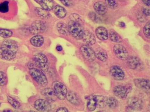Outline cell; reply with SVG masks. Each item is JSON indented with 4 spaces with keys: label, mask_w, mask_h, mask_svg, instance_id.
Wrapping results in <instances>:
<instances>
[{
    "label": "cell",
    "mask_w": 150,
    "mask_h": 112,
    "mask_svg": "<svg viewBox=\"0 0 150 112\" xmlns=\"http://www.w3.org/2000/svg\"><path fill=\"white\" fill-rule=\"evenodd\" d=\"M59 1H63V0H59Z\"/></svg>",
    "instance_id": "7bdbcfd3"
},
{
    "label": "cell",
    "mask_w": 150,
    "mask_h": 112,
    "mask_svg": "<svg viewBox=\"0 0 150 112\" xmlns=\"http://www.w3.org/2000/svg\"><path fill=\"white\" fill-rule=\"evenodd\" d=\"M13 35V32L9 29H0V37L7 38L11 37Z\"/></svg>",
    "instance_id": "f546056e"
},
{
    "label": "cell",
    "mask_w": 150,
    "mask_h": 112,
    "mask_svg": "<svg viewBox=\"0 0 150 112\" xmlns=\"http://www.w3.org/2000/svg\"><path fill=\"white\" fill-rule=\"evenodd\" d=\"M127 60V64L130 68L133 69H136L141 65L139 59L136 57H128Z\"/></svg>",
    "instance_id": "ac0fdd59"
},
{
    "label": "cell",
    "mask_w": 150,
    "mask_h": 112,
    "mask_svg": "<svg viewBox=\"0 0 150 112\" xmlns=\"http://www.w3.org/2000/svg\"><path fill=\"white\" fill-rule=\"evenodd\" d=\"M39 4L42 8L48 11L52 10L54 8V2L53 0H34Z\"/></svg>",
    "instance_id": "2e32d148"
},
{
    "label": "cell",
    "mask_w": 150,
    "mask_h": 112,
    "mask_svg": "<svg viewBox=\"0 0 150 112\" xmlns=\"http://www.w3.org/2000/svg\"><path fill=\"white\" fill-rule=\"evenodd\" d=\"M52 88L57 98L63 100L66 98L67 89L63 83L58 81H55L53 83Z\"/></svg>",
    "instance_id": "3957f363"
},
{
    "label": "cell",
    "mask_w": 150,
    "mask_h": 112,
    "mask_svg": "<svg viewBox=\"0 0 150 112\" xmlns=\"http://www.w3.org/2000/svg\"><path fill=\"white\" fill-rule=\"evenodd\" d=\"M87 108L89 111H94L96 109V103L94 96L89 99L87 104Z\"/></svg>",
    "instance_id": "f1b7e54d"
},
{
    "label": "cell",
    "mask_w": 150,
    "mask_h": 112,
    "mask_svg": "<svg viewBox=\"0 0 150 112\" xmlns=\"http://www.w3.org/2000/svg\"><path fill=\"white\" fill-rule=\"evenodd\" d=\"M128 109L130 111L140 110L142 108V102L140 99L137 98H131L128 100Z\"/></svg>",
    "instance_id": "7c38bea8"
},
{
    "label": "cell",
    "mask_w": 150,
    "mask_h": 112,
    "mask_svg": "<svg viewBox=\"0 0 150 112\" xmlns=\"http://www.w3.org/2000/svg\"><path fill=\"white\" fill-rule=\"evenodd\" d=\"M96 57L99 60L102 62H106L108 59V55L104 50L99 49L95 52Z\"/></svg>",
    "instance_id": "d4e9b609"
},
{
    "label": "cell",
    "mask_w": 150,
    "mask_h": 112,
    "mask_svg": "<svg viewBox=\"0 0 150 112\" xmlns=\"http://www.w3.org/2000/svg\"><path fill=\"white\" fill-rule=\"evenodd\" d=\"M143 2L147 6H149L150 5V0H142Z\"/></svg>",
    "instance_id": "f35d334b"
},
{
    "label": "cell",
    "mask_w": 150,
    "mask_h": 112,
    "mask_svg": "<svg viewBox=\"0 0 150 112\" xmlns=\"http://www.w3.org/2000/svg\"><path fill=\"white\" fill-rule=\"evenodd\" d=\"M70 34L78 40L82 39L84 30L79 22L70 20L68 24Z\"/></svg>",
    "instance_id": "7a4b0ae2"
},
{
    "label": "cell",
    "mask_w": 150,
    "mask_h": 112,
    "mask_svg": "<svg viewBox=\"0 0 150 112\" xmlns=\"http://www.w3.org/2000/svg\"><path fill=\"white\" fill-rule=\"evenodd\" d=\"M142 12L143 13L145 14L146 16H149L150 15V9L147 8H142Z\"/></svg>",
    "instance_id": "8d00e7d4"
},
{
    "label": "cell",
    "mask_w": 150,
    "mask_h": 112,
    "mask_svg": "<svg viewBox=\"0 0 150 112\" xmlns=\"http://www.w3.org/2000/svg\"><path fill=\"white\" fill-rule=\"evenodd\" d=\"M34 60L37 66L42 71L46 72L49 69V61L46 56L42 53H38L34 56Z\"/></svg>",
    "instance_id": "277c9868"
},
{
    "label": "cell",
    "mask_w": 150,
    "mask_h": 112,
    "mask_svg": "<svg viewBox=\"0 0 150 112\" xmlns=\"http://www.w3.org/2000/svg\"><path fill=\"white\" fill-rule=\"evenodd\" d=\"M45 22L40 20L34 21L29 28V31L33 35H38L44 32L46 29Z\"/></svg>",
    "instance_id": "52a82bcc"
},
{
    "label": "cell",
    "mask_w": 150,
    "mask_h": 112,
    "mask_svg": "<svg viewBox=\"0 0 150 112\" xmlns=\"http://www.w3.org/2000/svg\"><path fill=\"white\" fill-rule=\"evenodd\" d=\"M118 102L113 97H110L107 99V105L111 108H115L117 106Z\"/></svg>",
    "instance_id": "83f0119b"
},
{
    "label": "cell",
    "mask_w": 150,
    "mask_h": 112,
    "mask_svg": "<svg viewBox=\"0 0 150 112\" xmlns=\"http://www.w3.org/2000/svg\"><path fill=\"white\" fill-rule=\"evenodd\" d=\"M9 10V2L5 1L0 4V12L6 13Z\"/></svg>",
    "instance_id": "d6a6232c"
},
{
    "label": "cell",
    "mask_w": 150,
    "mask_h": 112,
    "mask_svg": "<svg viewBox=\"0 0 150 112\" xmlns=\"http://www.w3.org/2000/svg\"><path fill=\"white\" fill-rule=\"evenodd\" d=\"M94 7L96 12L99 15H104L107 11V7L103 2H96L94 5Z\"/></svg>",
    "instance_id": "9a60e30c"
},
{
    "label": "cell",
    "mask_w": 150,
    "mask_h": 112,
    "mask_svg": "<svg viewBox=\"0 0 150 112\" xmlns=\"http://www.w3.org/2000/svg\"><path fill=\"white\" fill-rule=\"evenodd\" d=\"M110 74L112 77L117 80H123L125 76L123 71L118 66H113L111 67L110 69Z\"/></svg>",
    "instance_id": "30bf717a"
},
{
    "label": "cell",
    "mask_w": 150,
    "mask_h": 112,
    "mask_svg": "<svg viewBox=\"0 0 150 112\" xmlns=\"http://www.w3.org/2000/svg\"><path fill=\"white\" fill-rule=\"evenodd\" d=\"M30 74L33 79L39 85H45L47 84V78L42 70L36 68H31L30 69Z\"/></svg>",
    "instance_id": "5b68a950"
},
{
    "label": "cell",
    "mask_w": 150,
    "mask_h": 112,
    "mask_svg": "<svg viewBox=\"0 0 150 112\" xmlns=\"http://www.w3.org/2000/svg\"><path fill=\"white\" fill-rule=\"evenodd\" d=\"M105 2L107 7L113 9H115L118 6V4L116 0H105Z\"/></svg>",
    "instance_id": "4dcf8cb0"
},
{
    "label": "cell",
    "mask_w": 150,
    "mask_h": 112,
    "mask_svg": "<svg viewBox=\"0 0 150 112\" xmlns=\"http://www.w3.org/2000/svg\"><path fill=\"white\" fill-rule=\"evenodd\" d=\"M34 108L40 111H49L51 108L49 102L44 99H39L34 102Z\"/></svg>",
    "instance_id": "9c48e42d"
},
{
    "label": "cell",
    "mask_w": 150,
    "mask_h": 112,
    "mask_svg": "<svg viewBox=\"0 0 150 112\" xmlns=\"http://www.w3.org/2000/svg\"><path fill=\"white\" fill-rule=\"evenodd\" d=\"M68 111L67 109L64 108V107H61V108H59L56 111V112H67Z\"/></svg>",
    "instance_id": "74e56055"
},
{
    "label": "cell",
    "mask_w": 150,
    "mask_h": 112,
    "mask_svg": "<svg viewBox=\"0 0 150 112\" xmlns=\"http://www.w3.org/2000/svg\"><path fill=\"white\" fill-rule=\"evenodd\" d=\"M8 101L12 106L15 109H18L20 107V104L19 102L15 100V99L12 98L11 96H8L7 97Z\"/></svg>",
    "instance_id": "1f68e13d"
},
{
    "label": "cell",
    "mask_w": 150,
    "mask_h": 112,
    "mask_svg": "<svg viewBox=\"0 0 150 112\" xmlns=\"http://www.w3.org/2000/svg\"><path fill=\"white\" fill-rule=\"evenodd\" d=\"M35 11L36 14L41 18H46L50 16V14L48 11L43 8H36L35 9Z\"/></svg>",
    "instance_id": "484cf974"
},
{
    "label": "cell",
    "mask_w": 150,
    "mask_h": 112,
    "mask_svg": "<svg viewBox=\"0 0 150 112\" xmlns=\"http://www.w3.org/2000/svg\"><path fill=\"white\" fill-rule=\"evenodd\" d=\"M130 91V88L122 85H117L113 89L115 95L121 99L125 98L127 96Z\"/></svg>",
    "instance_id": "4fadbf2b"
},
{
    "label": "cell",
    "mask_w": 150,
    "mask_h": 112,
    "mask_svg": "<svg viewBox=\"0 0 150 112\" xmlns=\"http://www.w3.org/2000/svg\"><path fill=\"white\" fill-rule=\"evenodd\" d=\"M57 29L59 32L62 35H68L70 34L68 26L63 22H61L58 23Z\"/></svg>",
    "instance_id": "603a6c76"
},
{
    "label": "cell",
    "mask_w": 150,
    "mask_h": 112,
    "mask_svg": "<svg viewBox=\"0 0 150 112\" xmlns=\"http://www.w3.org/2000/svg\"><path fill=\"white\" fill-rule=\"evenodd\" d=\"M57 50L58 51V52H61V51H62L63 50V48L61 46H57L56 48Z\"/></svg>",
    "instance_id": "60d3db41"
},
{
    "label": "cell",
    "mask_w": 150,
    "mask_h": 112,
    "mask_svg": "<svg viewBox=\"0 0 150 112\" xmlns=\"http://www.w3.org/2000/svg\"><path fill=\"white\" fill-rule=\"evenodd\" d=\"M80 50L83 57L86 60L92 62L96 59L95 52L92 48L88 45H83L81 46Z\"/></svg>",
    "instance_id": "8992f818"
},
{
    "label": "cell",
    "mask_w": 150,
    "mask_h": 112,
    "mask_svg": "<svg viewBox=\"0 0 150 112\" xmlns=\"http://www.w3.org/2000/svg\"><path fill=\"white\" fill-rule=\"evenodd\" d=\"M96 103V107L99 108H103L107 105V99L105 96H94Z\"/></svg>",
    "instance_id": "7402d4cb"
},
{
    "label": "cell",
    "mask_w": 150,
    "mask_h": 112,
    "mask_svg": "<svg viewBox=\"0 0 150 112\" xmlns=\"http://www.w3.org/2000/svg\"><path fill=\"white\" fill-rule=\"evenodd\" d=\"M61 2H62L63 4L65 6H69L70 4L69 2H68V0H63V1H62Z\"/></svg>",
    "instance_id": "ab89813d"
},
{
    "label": "cell",
    "mask_w": 150,
    "mask_h": 112,
    "mask_svg": "<svg viewBox=\"0 0 150 112\" xmlns=\"http://www.w3.org/2000/svg\"><path fill=\"white\" fill-rule=\"evenodd\" d=\"M150 21H149L145 24L143 30L145 36L149 39L150 37Z\"/></svg>",
    "instance_id": "e575fe53"
},
{
    "label": "cell",
    "mask_w": 150,
    "mask_h": 112,
    "mask_svg": "<svg viewBox=\"0 0 150 112\" xmlns=\"http://www.w3.org/2000/svg\"><path fill=\"white\" fill-rule=\"evenodd\" d=\"M136 87L139 88L146 93H149L150 92V81L147 79L143 78H138L134 80Z\"/></svg>",
    "instance_id": "8fae6325"
},
{
    "label": "cell",
    "mask_w": 150,
    "mask_h": 112,
    "mask_svg": "<svg viewBox=\"0 0 150 112\" xmlns=\"http://www.w3.org/2000/svg\"><path fill=\"white\" fill-rule=\"evenodd\" d=\"M30 42L31 45L34 47L39 48L44 44V39L42 35H36L31 38Z\"/></svg>",
    "instance_id": "d6986e66"
},
{
    "label": "cell",
    "mask_w": 150,
    "mask_h": 112,
    "mask_svg": "<svg viewBox=\"0 0 150 112\" xmlns=\"http://www.w3.org/2000/svg\"><path fill=\"white\" fill-rule=\"evenodd\" d=\"M82 39L84 42L89 46H92L96 43L94 35L89 31H84Z\"/></svg>",
    "instance_id": "5bb4252c"
},
{
    "label": "cell",
    "mask_w": 150,
    "mask_h": 112,
    "mask_svg": "<svg viewBox=\"0 0 150 112\" xmlns=\"http://www.w3.org/2000/svg\"><path fill=\"white\" fill-rule=\"evenodd\" d=\"M119 25L120 27H125V23H124V22H120Z\"/></svg>",
    "instance_id": "b9f144b4"
},
{
    "label": "cell",
    "mask_w": 150,
    "mask_h": 112,
    "mask_svg": "<svg viewBox=\"0 0 150 112\" xmlns=\"http://www.w3.org/2000/svg\"><path fill=\"white\" fill-rule=\"evenodd\" d=\"M96 35L98 39L101 40H106L108 39V34L107 30L103 27H99L96 30Z\"/></svg>",
    "instance_id": "e0dca14e"
},
{
    "label": "cell",
    "mask_w": 150,
    "mask_h": 112,
    "mask_svg": "<svg viewBox=\"0 0 150 112\" xmlns=\"http://www.w3.org/2000/svg\"><path fill=\"white\" fill-rule=\"evenodd\" d=\"M67 99L71 104L74 105H78L79 104V100L78 96L73 92H70L67 93Z\"/></svg>",
    "instance_id": "cb8c5ba5"
},
{
    "label": "cell",
    "mask_w": 150,
    "mask_h": 112,
    "mask_svg": "<svg viewBox=\"0 0 150 112\" xmlns=\"http://www.w3.org/2000/svg\"><path fill=\"white\" fill-rule=\"evenodd\" d=\"M18 49L15 41L11 40H5L0 48V58L6 60H11L15 57Z\"/></svg>",
    "instance_id": "6da1fadb"
},
{
    "label": "cell",
    "mask_w": 150,
    "mask_h": 112,
    "mask_svg": "<svg viewBox=\"0 0 150 112\" xmlns=\"http://www.w3.org/2000/svg\"><path fill=\"white\" fill-rule=\"evenodd\" d=\"M6 75L4 72L0 71V86H4L7 83Z\"/></svg>",
    "instance_id": "836d02e7"
},
{
    "label": "cell",
    "mask_w": 150,
    "mask_h": 112,
    "mask_svg": "<svg viewBox=\"0 0 150 112\" xmlns=\"http://www.w3.org/2000/svg\"><path fill=\"white\" fill-rule=\"evenodd\" d=\"M113 51L115 55L120 60H125L128 57V53L127 50L122 45L116 44L114 46Z\"/></svg>",
    "instance_id": "ba28073f"
},
{
    "label": "cell",
    "mask_w": 150,
    "mask_h": 112,
    "mask_svg": "<svg viewBox=\"0 0 150 112\" xmlns=\"http://www.w3.org/2000/svg\"><path fill=\"white\" fill-rule=\"evenodd\" d=\"M70 18L72 21L79 22L80 20V16L75 14H71L70 16Z\"/></svg>",
    "instance_id": "d590c367"
},
{
    "label": "cell",
    "mask_w": 150,
    "mask_h": 112,
    "mask_svg": "<svg viewBox=\"0 0 150 112\" xmlns=\"http://www.w3.org/2000/svg\"><path fill=\"white\" fill-rule=\"evenodd\" d=\"M42 94L50 102H54L57 98L53 88H46L43 91Z\"/></svg>",
    "instance_id": "ffe728a7"
},
{
    "label": "cell",
    "mask_w": 150,
    "mask_h": 112,
    "mask_svg": "<svg viewBox=\"0 0 150 112\" xmlns=\"http://www.w3.org/2000/svg\"><path fill=\"white\" fill-rule=\"evenodd\" d=\"M53 10H54L55 14L58 18H63L66 16V11L64 8L61 6H56L54 7Z\"/></svg>",
    "instance_id": "44dd1931"
},
{
    "label": "cell",
    "mask_w": 150,
    "mask_h": 112,
    "mask_svg": "<svg viewBox=\"0 0 150 112\" xmlns=\"http://www.w3.org/2000/svg\"><path fill=\"white\" fill-rule=\"evenodd\" d=\"M109 37L110 40L113 42L117 43H120L122 42V38L115 31H111L109 33Z\"/></svg>",
    "instance_id": "4316f807"
}]
</instances>
